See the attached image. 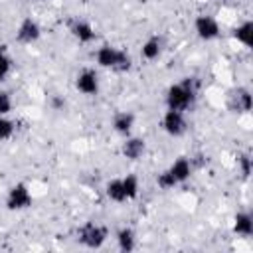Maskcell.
Wrapping results in <instances>:
<instances>
[{
	"label": "cell",
	"instance_id": "obj_21",
	"mask_svg": "<svg viewBox=\"0 0 253 253\" xmlns=\"http://www.w3.org/2000/svg\"><path fill=\"white\" fill-rule=\"evenodd\" d=\"M235 164H237V174L247 180L251 176V154L245 150V152H237V158H235Z\"/></svg>",
	"mask_w": 253,
	"mask_h": 253
},
{
	"label": "cell",
	"instance_id": "obj_2",
	"mask_svg": "<svg viewBox=\"0 0 253 253\" xmlns=\"http://www.w3.org/2000/svg\"><path fill=\"white\" fill-rule=\"evenodd\" d=\"M103 194L113 204H119V206L130 204L140 196V178L132 172H128L125 176L109 178L103 186Z\"/></svg>",
	"mask_w": 253,
	"mask_h": 253
},
{
	"label": "cell",
	"instance_id": "obj_7",
	"mask_svg": "<svg viewBox=\"0 0 253 253\" xmlns=\"http://www.w3.org/2000/svg\"><path fill=\"white\" fill-rule=\"evenodd\" d=\"M160 128L166 136L170 138H180L188 132L190 128V121H188V113L184 111H174V109H166L160 117Z\"/></svg>",
	"mask_w": 253,
	"mask_h": 253
},
{
	"label": "cell",
	"instance_id": "obj_8",
	"mask_svg": "<svg viewBox=\"0 0 253 253\" xmlns=\"http://www.w3.org/2000/svg\"><path fill=\"white\" fill-rule=\"evenodd\" d=\"M192 28L196 38L202 42H215L221 38V24L213 14H208V12L198 14L192 22Z\"/></svg>",
	"mask_w": 253,
	"mask_h": 253
},
{
	"label": "cell",
	"instance_id": "obj_16",
	"mask_svg": "<svg viewBox=\"0 0 253 253\" xmlns=\"http://www.w3.org/2000/svg\"><path fill=\"white\" fill-rule=\"evenodd\" d=\"M231 231L241 237V239H249L253 235V215L249 210H239L233 219H231Z\"/></svg>",
	"mask_w": 253,
	"mask_h": 253
},
{
	"label": "cell",
	"instance_id": "obj_18",
	"mask_svg": "<svg viewBox=\"0 0 253 253\" xmlns=\"http://www.w3.org/2000/svg\"><path fill=\"white\" fill-rule=\"evenodd\" d=\"M231 40L237 42L241 47L251 49V45H253V22H251V20L239 22V24L231 30Z\"/></svg>",
	"mask_w": 253,
	"mask_h": 253
},
{
	"label": "cell",
	"instance_id": "obj_9",
	"mask_svg": "<svg viewBox=\"0 0 253 253\" xmlns=\"http://www.w3.org/2000/svg\"><path fill=\"white\" fill-rule=\"evenodd\" d=\"M73 87L83 97H97L101 91V75L95 67H83L73 79Z\"/></svg>",
	"mask_w": 253,
	"mask_h": 253
},
{
	"label": "cell",
	"instance_id": "obj_20",
	"mask_svg": "<svg viewBox=\"0 0 253 253\" xmlns=\"http://www.w3.org/2000/svg\"><path fill=\"white\" fill-rule=\"evenodd\" d=\"M16 130H18V125L10 115L0 117V142H10L16 136Z\"/></svg>",
	"mask_w": 253,
	"mask_h": 253
},
{
	"label": "cell",
	"instance_id": "obj_17",
	"mask_svg": "<svg viewBox=\"0 0 253 253\" xmlns=\"http://www.w3.org/2000/svg\"><path fill=\"white\" fill-rule=\"evenodd\" d=\"M115 243H117V249L119 251L130 253L138 245V235H136V231L130 225H123V227H119L115 231Z\"/></svg>",
	"mask_w": 253,
	"mask_h": 253
},
{
	"label": "cell",
	"instance_id": "obj_10",
	"mask_svg": "<svg viewBox=\"0 0 253 253\" xmlns=\"http://www.w3.org/2000/svg\"><path fill=\"white\" fill-rule=\"evenodd\" d=\"M42 34H43V30H42L40 22L36 18H32V16H24L16 26L14 40L20 45H34V43H38L42 40Z\"/></svg>",
	"mask_w": 253,
	"mask_h": 253
},
{
	"label": "cell",
	"instance_id": "obj_14",
	"mask_svg": "<svg viewBox=\"0 0 253 253\" xmlns=\"http://www.w3.org/2000/svg\"><path fill=\"white\" fill-rule=\"evenodd\" d=\"M164 47H166L164 38H162V36H158V34H152V36H148V38L140 43L138 53H140V57H142L144 61L152 63V61H158V59L162 57Z\"/></svg>",
	"mask_w": 253,
	"mask_h": 253
},
{
	"label": "cell",
	"instance_id": "obj_24",
	"mask_svg": "<svg viewBox=\"0 0 253 253\" xmlns=\"http://www.w3.org/2000/svg\"><path fill=\"white\" fill-rule=\"evenodd\" d=\"M34 2H40V4H43V2H49V0H34Z\"/></svg>",
	"mask_w": 253,
	"mask_h": 253
},
{
	"label": "cell",
	"instance_id": "obj_23",
	"mask_svg": "<svg viewBox=\"0 0 253 253\" xmlns=\"http://www.w3.org/2000/svg\"><path fill=\"white\" fill-rule=\"evenodd\" d=\"M63 105H65V101H61L59 97H53V99H51V107H53L55 111H57V109H61Z\"/></svg>",
	"mask_w": 253,
	"mask_h": 253
},
{
	"label": "cell",
	"instance_id": "obj_1",
	"mask_svg": "<svg viewBox=\"0 0 253 253\" xmlns=\"http://www.w3.org/2000/svg\"><path fill=\"white\" fill-rule=\"evenodd\" d=\"M200 93V81L196 77H182L176 83H170L164 91V107L174 111H192Z\"/></svg>",
	"mask_w": 253,
	"mask_h": 253
},
{
	"label": "cell",
	"instance_id": "obj_22",
	"mask_svg": "<svg viewBox=\"0 0 253 253\" xmlns=\"http://www.w3.org/2000/svg\"><path fill=\"white\" fill-rule=\"evenodd\" d=\"M14 111V97L10 91L0 89V117H6Z\"/></svg>",
	"mask_w": 253,
	"mask_h": 253
},
{
	"label": "cell",
	"instance_id": "obj_12",
	"mask_svg": "<svg viewBox=\"0 0 253 253\" xmlns=\"http://www.w3.org/2000/svg\"><path fill=\"white\" fill-rule=\"evenodd\" d=\"M225 105L231 113L249 115V111H251V89L249 87H233L225 97Z\"/></svg>",
	"mask_w": 253,
	"mask_h": 253
},
{
	"label": "cell",
	"instance_id": "obj_19",
	"mask_svg": "<svg viewBox=\"0 0 253 253\" xmlns=\"http://www.w3.org/2000/svg\"><path fill=\"white\" fill-rule=\"evenodd\" d=\"M12 69H14V59L8 51V47L0 45V83L8 81V77L12 75Z\"/></svg>",
	"mask_w": 253,
	"mask_h": 253
},
{
	"label": "cell",
	"instance_id": "obj_3",
	"mask_svg": "<svg viewBox=\"0 0 253 253\" xmlns=\"http://www.w3.org/2000/svg\"><path fill=\"white\" fill-rule=\"evenodd\" d=\"M192 174H194V162H192V158L178 156L162 172L156 174V180L154 182H156V186L160 190L168 192V190H174V188L186 184L192 178Z\"/></svg>",
	"mask_w": 253,
	"mask_h": 253
},
{
	"label": "cell",
	"instance_id": "obj_4",
	"mask_svg": "<svg viewBox=\"0 0 253 253\" xmlns=\"http://www.w3.org/2000/svg\"><path fill=\"white\" fill-rule=\"evenodd\" d=\"M95 65L107 71H117V73H126L132 67V57L125 47H119L115 43H101L95 49Z\"/></svg>",
	"mask_w": 253,
	"mask_h": 253
},
{
	"label": "cell",
	"instance_id": "obj_5",
	"mask_svg": "<svg viewBox=\"0 0 253 253\" xmlns=\"http://www.w3.org/2000/svg\"><path fill=\"white\" fill-rule=\"evenodd\" d=\"M111 237V231L105 223L101 221H85L77 227V233H75V241L85 247V249H91V251H97V249H103L105 243L109 241Z\"/></svg>",
	"mask_w": 253,
	"mask_h": 253
},
{
	"label": "cell",
	"instance_id": "obj_13",
	"mask_svg": "<svg viewBox=\"0 0 253 253\" xmlns=\"http://www.w3.org/2000/svg\"><path fill=\"white\" fill-rule=\"evenodd\" d=\"M146 154V140L136 134H128L121 142V156L128 162H136Z\"/></svg>",
	"mask_w": 253,
	"mask_h": 253
},
{
	"label": "cell",
	"instance_id": "obj_11",
	"mask_svg": "<svg viewBox=\"0 0 253 253\" xmlns=\"http://www.w3.org/2000/svg\"><path fill=\"white\" fill-rule=\"evenodd\" d=\"M67 32H69V36H71L77 43H81V45H91V43H95V40H97V30H95V26H93L89 20H85V18H71L69 24H67Z\"/></svg>",
	"mask_w": 253,
	"mask_h": 253
},
{
	"label": "cell",
	"instance_id": "obj_6",
	"mask_svg": "<svg viewBox=\"0 0 253 253\" xmlns=\"http://www.w3.org/2000/svg\"><path fill=\"white\" fill-rule=\"evenodd\" d=\"M4 206L8 211H26L34 206V194L26 182H16L6 190Z\"/></svg>",
	"mask_w": 253,
	"mask_h": 253
},
{
	"label": "cell",
	"instance_id": "obj_15",
	"mask_svg": "<svg viewBox=\"0 0 253 253\" xmlns=\"http://www.w3.org/2000/svg\"><path fill=\"white\" fill-rule=\"evenodd\" d=\"M134 125H136V115L132 111H117L113 117H111V128L117 136L125 138L128 134H132L134 130Z\"/></svg>",
	"mask_w": 253,
	"mask_h": 253
}]
</instances>
